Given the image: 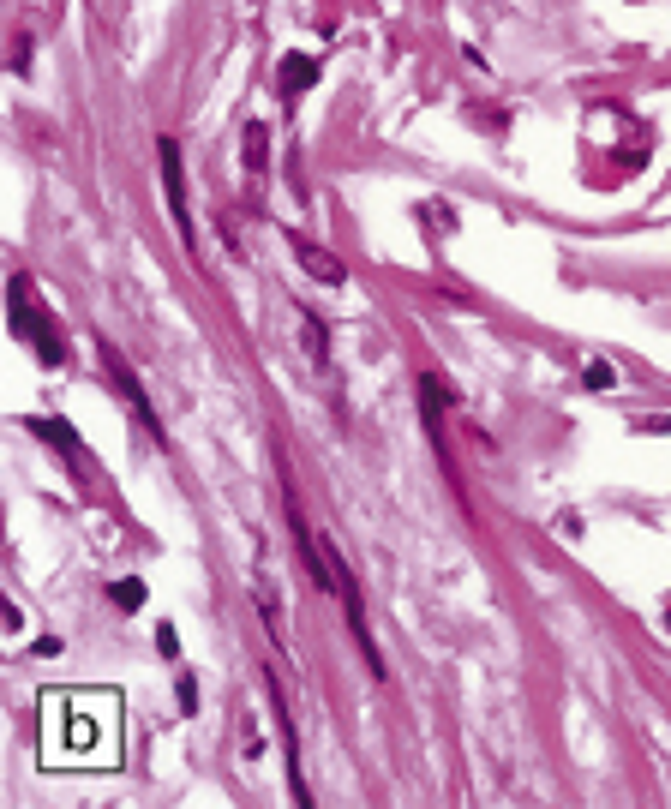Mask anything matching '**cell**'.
<instances>
[{
  "instance_id": "obj_1",
  "label": "cell",
  "mask_w": 671,
  "mask_h": 809,
  "mask_svg": "<svg viewBox=\"0 0 671 809\" xmlns=\"http://www.w3.org/2000/svg\"><path fill=\"white\" fill-rule=\"evenodd\" d=\"M42 756L60 768H120V696L114 690H54L42 696Z\"/></svg>"
},
{
  "instance_id": "obj_2",
  "label": "cell",
  "mask_w": 671,
  "mask_h": 809,
  "mask_svg": "<svg viewBox=\"0 0 671 809\" xmlns=\"http://www.w3.org/2000/svg\"><path fill=\"white\" fill-rule=\"evenodd\" d=\"M12 330H18V336H24V342H30V348L48 360V366H60V360H66L60 330H54L48 318H30V282H24V276L12 282Z\"/></svg>"
},
{
  "instance_id": "obj_3",
  "label": "cell",
  "mask_w": 671,
  "mask_h": 809,
  "mask_svg": "<svg viewBox=\"0 0 671 809\" xmlns=\"http://www.w3.org/2000/svg\"><path fill=\"white\" fill-rule=\"evenodd\" d=\"M96 354H102V366H108V372H114V390H120V396H126V402H132V414H138V420H144V432H150V438H156V444H168V432H162V426H156V414H150V402H144V390H138V378H132V366H126V360H120V354H114V348H108V342H96Z\"/></svg>"
},
{
  "instance_id": "obj_4",
  "label": "cell",
  "mask_w": 671,
  "mask_h": 809,
  "mask_svg": "<svg viewBox=\"0 0 671 809\" xmlns=\"http://www.w3.org/2000/svg\"><path fill=\"white\" fill-rule=\"evenodd\" d=\"M156 156H162L168 210H174V222H180V240H186V252H192V210H186V180H180V144H174V138H162V144H156Z\"/></svg>"
},
{
  "instance_id": "obj_5",
  "label": "cell",
  "mask_w": 671,
  "mask_h": 809,
  "mask_svg": "<svg viewBox=\"0 0 671 809\" xmlns=\"http://www.w3.org/2000/svg\"><path fill=\"white\" fill-rule=\"evenodd\" d=\"M288 246H294V258H300V270H306L312 282H330V288H342V282H348V264H342L336 252H324L318 240H306V234H288Z\"/></svg>"
},
{
  "instance_id": "obj_6",
  "label": "cell",
  "mask_w": 671,
  "mask_h": 809,
  "mask_svg": "<svg viewBox=\"0 0 671 809\" xmlns=\"http://www.w3.org/2000/svg\"><path fill=\"white\" fill-rule=\"evenodd\" d=\"M276 84H282V96H306L318 84V60L312 54H282L276 60Z\"/></svg>"
},
{
  "instance_id": "obj_7",
  "label": "cell",
  "mask_w": 671,
  "mask_h": 809,
  "mask_svg": "<svg viewBox=\"0 0 671 809\" xmlns=\"http://www.w3.org/2000/svg\"><path fill=\"white\" fill-rule=\"evenodd\" d=\"M108 600H114L120 612H138V606H144V582H138V576H120V582L108 588Z\"/></svg>"
},
{
  "instance_id": "obj_8",
  "label": "cell",
  "mask_w": 671,
  "mask_h": 809,
  "mask_svg": "<svg viewBox=\"0 0 671 809\" xmlns=\"http://www.w3.org/2000/svg\"><path fill=\"white\" fill-rule=\"evenodd\" d=\"M36 432L54 444V450H66V456H78V438H72V426L66 420H36Z\"/></svg>"
},
{
  "instance_id": "obj_9",
  "label": "cell",
  "mask_w": 671,
  "mask_h": 809,
  "mask_svg": "<svg viewBox=\"0 0 671 809\" xmlns=\"http://www.w3.org/2000/svg\"><path fill=\"white\" fill-rule=\"evenodd\" d=\"M264 144H270V132H264V126L252 120V126H246V168H252V174L264 168Z\"/></svg>"
},
{
  "instance_id": "obj_10",
  "label": "cell",
  "mask_w": 671,
  "mask_h": 809,
  "mask_svg": "<svg viewBox=\"0 0 671 809\" xmlns=\"http://www.w3.org/2000/svg\"><path fill=\"white\" fill-rule=\"evenodd\" d=\"M306 354H312L318 366H324V354H330V348H324V318H312V312H306Z\"/></svg>"
},
{
  "instance_id": "obj_11",
  "label": "cell",
  "mask_w": 671,
  "mask_h": 809,
  "mask_svg": "<svg viewBox=\"0 0 671 809\" xmlns=\"http://www.w3.org/2000/svg\"><path fill=\"white\" fill-rule=\"evenodd\" d=\"M588 390H612V366H606V360L588 366Z\"/></svg>"
},
{
  "instance_id": "obj_12",
  "label": "cell",
  "mask_w": 671,
  "mask_h": 809,
  "mask_svg": "<svg viewBox=\"0 0 671 809\" xmlns=\"http://www.w3.org/2000/svg\"><path fill=\"white\" fill-rule=\"evenodd\" d=\"M174 690H180V708H198V684H192V678H180Z\"/></svg>"
},
{
  "instance_id": "obj_13",
  "label": "cell",
  "mask_w": 671,
  "mask_h": 809,
  "mask_svg": "<svg viewBox=\"0 0 671 809\" xmlns=\"http://www.w3.org/2000/svg\"><path fill=\"white\" fill-rule=\"evenodd\" d=\"M666 630H671V606H666Z\"/></svg>"
}]
</instances>
